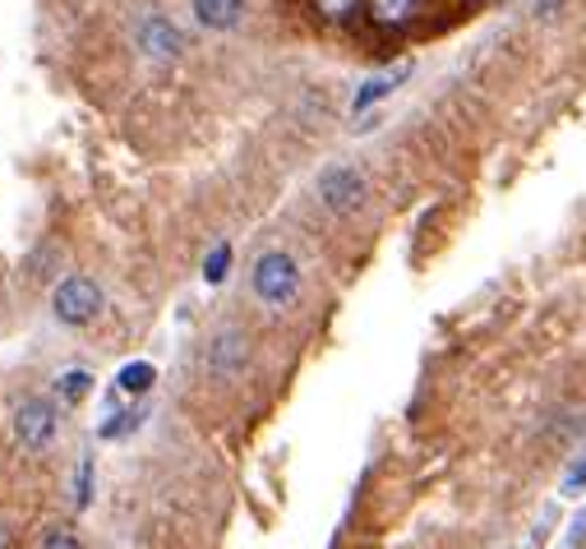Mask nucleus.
<instances>
[{
    "mask_svg": "<svg viewBox=\"0 0 586 549\" xmlns=\"http://www.w3.org/2000/svg\"><path fill=\"white\" fill-rule=\"evenodd\" d=\"M586 489V453L568 466V476H564V494H582Z\"/></svg>",
    "mask_w": 586,
    "mask_h": 549,
    "instance_id": "nucleus-17",
    "label": "nucleus"
},
{
    "mask_svg": "<svg viewBox=\"0 0 586 549\" xmlns=\"http://www.w3.org/2000/svg\"><path fill=\"white\" fill-rule=\"evenodd\" d=\"M406 74H412V65H402V70H393V74H374V78H365V88L351 97V112H355V116L370 112L374 102H384L388 93H397V84H402Z\"/></svg>",
    "mask_w": 586,
    "mask_h": 549,
    "instance_id": "nucleus-8",
    "label": "nucleus"
},
{
    "mask_svg": "<svg viewBox=\"0 0 586 549\" xmlns=\"http://www.w3.org/2000/svg\"><path fill=\"white\" fill-rule=\"evenodd\" d=\"M249 286L268 309H291L300 300L305 277H300V264L287 250H264L259 258H254V268H249Z\"/></svg>",
    "mask_w": 586,
    "mask_h": 549,
    "instance_id": "nucleus-1",
    "label": "nucleus"
},
{
    "mask_svg": "<svg viewBox=\"0 0 586 549\" xmlns=\"http://www.w3.org/2000/svg\"><path fill=\"white\" fill-rule=\"evenodd\" d=\"M38 549H84V540L74 536L70 527H51V531L42 536V545H38Z\"/></svg>",
    "mask_w": 586,
    "mask_h": 549,
    "instance_id": "nucleus-15",
    "label": "nucleus"
},
{
    "mask_svg": "<svg viewBox=\"0 0 586 549\" xmlns=\"http://www.w3.org/2000/svg\"><path fill=\"white\" fill-rule=\"evenodd\" d=\"M554 6H558V0H536V14L545 19V14H554Z\"/></svg>",
    "mask_w": 586,
    "mask_h": 549,
    "instance_id": "nucleus-18",
    "label": "nucleus"
},
{
    "mask_svg": "<svg viewBox=\"0 0 586 549\" xmlns=\"http://www.w3.org/2000/svg\"><path fill=\"white\" fill-rule=\"evenodd\" d=\"M194 23L209 33H232L236 23L245 19V0H190Z\"/></svg>",
    "mask_w": 586,
    "mask_h": 549,
    "instance_id": "nucleus-7",
    "label": "nucleus"
},
{
    "mask_svg": "<svg viewBox=\"0 0 586 549\" xmlns=\"http://www.w3.org/2000/svg\"><path fill=\"white\" fill-rule=\"evenodd\" d=\"M370 6V0H319V14L323 19H338V23H347V19H355Z\"/></svg>",
    "mask_w": 586,
    "mask_h": 549,
    "instance_id": "nucleus-13",
    "label": "nucleus"
},
{
    "mask_svg": "<svg viewBox=\"0 0 586 549\" xmlns=\"http://www.w3.org/2000/svg\"><path fill=\"white\" fill-rule=\"evenodd\" d=\"M135 46L152 65H171V61L185 56V29L162 10H143L135 23Z\"/></svg>",
    "mask_w": 586,
    "mask_h": 549,
    "instance_id": "nucleus-4",
    "label": "nucleus"
},
{
    "mask_svg": "<svg viewBox=\"0 0 586 549\" xmlns=\"http://www.w3.org/2000/svg\"><path fill=\"white\" fill-rule=\"evenodd\" d=\"M102 305H107V296H102V286L93 277H84V273L65 277L56 292H51V314H56L65 328H88L102 314Z\"/></svg>",
    "mask_w": 586,
    "mask_h": 549,
    "instance_id": "nucleus-3",
    "label": "nucleus"
},
{
    "mask_svg": "<svg viewBox=\"0 0 586 549\" xmlns=\"http://www.w3.org/2000/svg\"><path fill=\"white\" fill-rule=\"evenodd\" d=\"M14 439L19 448L29 453H42L51 439H56V407H51L46 398H29L14 407Z\"/></svg>",
    "mask_w": 586,
    "mask_h": 549,
    "instance_id": "nucleus-5",
    "label": "nucleus"
},
{
    "mask_svg": "<svg viewBox=\"0 0 586 549\" xmlns=\"http://www.w3.org/2000/svg\"><path fill=\"white\" fill-rule=\"evenodd\" d=\"M249 365V337L241 328H222L209 342V374L213 379H241Z\"/></svg>",
    "mask_w": 586,
    "mask_h": 549,
    "instance_id": "nucleus-6",
    "label": "nucleus"
},
{
    "mask_svg": "<svg viewBox=\"0 0 586 549\" xmlns=\"http://www.w3.org/2000/svg\"><path fill=\"white\" fill-rule=\"evenodd\" d=\"M370 19L374 23H384V29H393V23H406L416 10H420V0H370Z\"/></svg>",
    "mask_w": 586,
    "mask_h": 549,
    "instance_id": "nucleus-9",
    "label": "nucleus"
},
{
    "mask_svg": "<svg viewBox=\"0 0 586 549\" xmlns=\"http://www.w3.org/2000/svg\"><path fill=\"white\" fill-rule=\"evenodd\" d=\"M152 379H158V370H152V365H148V360H135V365H120V374H116L120 392H135V398H143V392L152 388Z\"/></svg>",
    "mask_w": 586,
    "mask_h": 549,
    "instance_id": "nucleus-10",
    "label": "nucleus"
},
{
    "mask_svg": "<svg viewBox=\"0 0 586 549\" xmlns=\"http://www.w3.org/2000/svg\"><path fill=\"white\" fill-rule=\"evenodd\" d=\"M226 268H232V245H226V241H217V245H213V254L203 258V282H209V286H217V282L226 277Z\"/></svg>",
    "mask_w": 586,
    "mask_h": 549,
    "instance_id": "nucleus-12",
    "label": "nucleus"
},
{
    "mask_svg": "<svg viewBox=\"0 0 586 549\" xmlns=\"http://www.w3.org/2000/svg\"><path fill=\"white\" fill-rule=\"evenodd\" d=\"M88 499H93V457L79 462V494H74V504L88 508Z\"/></svg>",
    "mask_w": 586,
    "mask_h": 549,
    "instance_id": "nucleus-16",
    "label": "nucleus"
},
{
    "mask_svg": "<svg viewBox=\"0 0 586 549\" xmlns=\"http://www.w3.org/2000/svg\"><path fill=\"white\" fill-rule=\"evenodd\" d=\"M315 194H319V203L328 208V213L347 218V213H355V208L365 203L370 180H365V171L355 167V162H328L319 171V180H315Z\"/></svg>",
    "mask_w": 586,
    "mask_h": 549,
    "instance_id": "nucleus-2",
    "label": "nucleus"
},
{
    "mask_svg": "<svg viewBox=\"0 0 586 549\" xmlns=\"http://www.w3.org/2000/svg\"><path fill=\"white\" fill-rule=\"evenodd\" d=\"M143 415H148V411H139V407H135V411H120L116 421H107V425H102V439H120V434L139 430V425H143Z\"/></svg>",
    "mask_w": 586,
    "mask_h": 549,
    "instance_id": "nucleus-14",
    "label": "nucleus"
},
{
    "mask_svg": "<svg viewBox=\"0 0 586 549\" xmlns=\"http://www.w3.org/2000/svg\"><path fill=\"white\" fill-rule=\"evenodd\" d=\"M88 388H93V374H88V370H70V374L56 379L61 402H84V398H88Z\"/></svg>",
    "mask_w": 586,
    "mask_h": 549,
    "instance_id": "nucleus-11",
    "label": "nucleus"
}]
</instances>
